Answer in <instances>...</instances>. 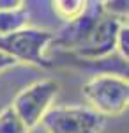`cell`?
I'll return each mask as SVG.
<instances>
[{
  "label": "cell",
  "instance_id": "cell-3",
  "mask_svg": "<svg viewBox=\"0 0 129 133\" xmlns=\"http://www.w3.org/2000/svg\"><path fill=\"white\" fill-rule=\"evenodd\" d=\"M59 92V82L51 78H42L23 87L11 103L12 110L18 114L28 130L39 126L42 115L53 107V99Z\"/></svg>",
  "mask_w": 129,
  "mask_h": 133
},
{
  "label": "cell",
  "instance_id": "cell-8",
  "mask_svg": "<svg viewBox=\"0 0 129 133\" xmlns=\"http://www.w3.org/2000/svg\"><path fill=\"white\" fill-rule=\"evenodd\" d=\"M32 130L18 117V114L12 110V107H5L0 110V133H30Z\"/></svg>",
  "mask_w": 129,
  "mask_h": 133
},
{
  "label": "cell",
  "instance_id": "cell-4",
  "mask_svg": "<svg viewBox=\"0 0 129 133\" xmlns=\"http://www.w3.org/2000/svg\"><path fill=\"white\" fill-rule=\"evenodd\" d=\"M53 43V34L41 29L23 27L0 37V51L9 55L16 62H28L42 66L44 53Z\"/></svg>",
  "mask_w": 129,
  "mask_h": 133
},
{
  "label": "cell",
  "instance_id": "cell-12",
  "mask_svg": "<svg viewBox=\"0 0 129 133\" xmlns=\"http://www.w3.org/2000/svg\"><path fill=\"white\" fill-rule=\"evenodd\" d=\"M18 62L14 61V59H11L9 55H5V53H2L0 51V73L7 71V69H11V68H14Z\"/></svg>",
  "mask_w": 129,
  "mask_h": 133
},
{
  "label": "cell",
  "instance_id": "cell-9",
  "mask_svg": "<svg viewBox=\"0 0 129 133\" xmlns=\"http://www.w3.org/2000/svg\"><path fill=\"white\" fill-rule=\"evenodd\" d=\"M101 9L106 16H113L117 20H127V4L129 0H99Z\"/></svg>",
  "mask_w": 129,
  "mask_h": 133
},
{
  "label": "cell",
  "instance_id": "cell-2",
  "mask_svg": "<svg viewBox=\"0 0 129 133\" xmlns=\"http://www.w3.org/2000/svg\"><path fill=\"white\" fill-rule=\"evenodd\" d=\"M104 119L89 105H59L51 107L39 124L46 133H101Z\"/></svg>",
  "mask_w": 129,
  "mask_h": 133
},
{
  "label": "cell",
  "instance_id": "cell-11",
  "mask_svg": "<svg viewBox=\"0 0 129 133\" xmlns=\"http://www.w3.org/2000/svg\"><path fill=\"white\" fill-rule=\"evenodd\" d=\"M25 0H0V11H18L25 9Z\"/></svg>",
  "mask_w": 129,
  "mask_h": 133
},
{
  "label": "cell",
  "instance_id": "cell-1",
  "mask_svg": "<svg viewBox=\"0 0 129 133\" xmlns=\"http://www.w3.org/2000/svg\"><path fill=\"white\" fill-rule=\"evenodd\" d=\"M81 92L89 107L103 117L120 115L127 108L129 83L127 78L119 73H101L92 76L81 87Z\"/></svg>",
  "mask_w": 129,
  "mask_h": 133
},
{
  "label": "cell",
  "instance_id": "cell-7",
  "mask_svg": "<svg viewBox=\"0 0 129 133\" xmlns=\"http://www.w3.org/2000/svg\"><path fill=\"white\" fill-rule=\"evenodd\" d=\"M90 0H53V9L62 20L71 21L83 14Z\"/></svg>",
  "mask_w": 129,
  "mask_h": 133
},
{
  "label": "cell",
  "instance_id": "cell-6",
  "mask_svg": "<svg viewBox=\"0 0 129 133\" xmlns=\"http://www.w3.org/2000/svg\"><path fill=\"white\" fill-rule=\"evenodd\" d=\"M27 23H28V12L25 9L0 11V37L27 27Z\"/></svg>",
  "mask_w": 129,
  "mask_h": 133
},
{
  "label": "cell",
  "instance_id": "cell-5",
  "mask_svg": "<svg viewBox=\"0 0 129 133\" xmlns=\"http://www.w3.org/2000/svg\"><path fill=\"white\" fill-rule=\"evenodd\" d=\"M126 21L103 14L97 20V23L92 27L89 36L74 48L76 55L81 57L83 61L92 62L99 61V59H106L111 53H115L117 34H119L122 23H126Z\"/></svg>",
  "mask_w": 129,
  "mask_h": 133
},
{
  "label": "cell",
  "instance_id": "cell-10",
  "mask_svg": "<svg viewBox=\"0 0 129 133\" xmlns=\"http://www.w3.org/2000/svg\"><path fill=\"white\" fill-rule=\"evenodd\" d=\"M115 51L119 53L122 59L127 61V53H129V27H127V21L122 23L119 34H117V46H115Z\"/></svg>",
  "mask_w": 129,
  "mask_h": 133
}]
</instances>
